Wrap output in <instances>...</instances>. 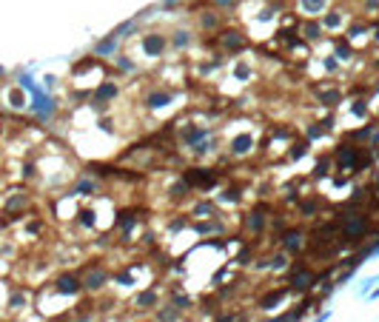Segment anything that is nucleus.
<instances>
[{
    "instance_id": "12",
    "label": "nucleus",
    "mask_w": 379,
    "mask_h": 322,
    "mask_svg": "<svg viewBox=\"0 0 379 322\" xmlns=\"http://www.w3.org/2000/svg\"><path fill=\"white\" fill-rule=\"evenodd\" d=\"M106 188V180L94 177V174H77L72 180V194L74 197H97Z\"/></svg>"
},
{
    "instance_id": "31",
    "label": "nucleus",
    "mask_w": 379,
    "mask_h": 322,
    "mask_svg": "<svg viewBox=\"0 0 379 322\" xmlns=\"http://www.w3.org/2000/svg\"><path fill=\"white\" fill-rule=\"evenodd\" d=\"M57 83H60V80L54 77V74H46V77H43V86L46 89H57Z\"/></svg>"
},
{
    "instance_id": "28",
    "label": "nucleus",
    "mask_w": 379,
    "mask_h": 322,
    "mask_svg": "<svg viewBox=\"0 0 379 322\" xmlns=\"http://www.w3.org/2000/svg\"><path fill=\"white\" fill-rule=\"evenodd\" d=\"M376 285H379V277H371V279H362V282L357 285V291H359V297H365V294L371 291V288H376Z\"/></svg>"
},
{
    "instance_id": "10",
    "label": "nucleus",
    "mask_w": 379,
    "mask_h": 322,
    "mask_svg": "<svg viewBox=\"0 0 379 322\" xmlns=\"http://www.w3.org/2000/svg\"><path fill=\"white\" fill-rule=\"evenodd\" d=\"M120 97H123V86L117 83L114 77H111V74H108L100 86L92 92V103H94V106H100V108H108L111 103L120 100Z\"/></svg>"
},
{
    "instance_id": "15",
    "label": "nucleus",
    "mask_w": 379,
    "mask_h": 322,
    "mask_svg": "<svg viewBox=\"0 0 379 322\" xmlns=\"http://www.w3.org/2000/svg\"><path fill=\"white\" fill-rule=\"evenodd\" d=\"M168 43H171L174 51H188L194 43H197V29L188 26V23H180V26H174V29H171Z\"/></svg>"
},
{
    "instance_id": "33",
    "label": "nucleus",
    "mask_w": 379,
    "mask_h": 322,
    "mask_svg": "<svg viewBox=\"0 0 379 322\" xmlns=\"http://www.w3.org/2000/svg\"><path fill=\"white\" fill-rule=\"evenodd\" d=\"M74 322H94V316L92 314H77V316H74Z\"/></svg>"
},
{
    "instance_id": "3",
    "label": "nucleus",
    "mask_w": 379,
    "mask_h": 322,
    "mask_svg": "<svg viewBox=\"0 0 379 322\" xmlns=\"http://www.w3.org/2000/svg\"><path fill=\"white\" fill-rule=\"evenodd\" d=\"M257 131L251 129H240L234 134L225 137V149H228V157L231 160H243V157H251L257 151Z\"/></svg>"
},
{
    "instance_id": "13",
    "label": "nucleus",
    "mask_w": 379,
    "mask_h": 322,
    "mask_svg": "<svg viewBox=\"0 0 379 322\" xmlns=\"http://www.w3.org/2000/svg\"><path fill=\"white\" fill-rule=\"evenodd\" d=\"M268 225H271V222H268V208L265 206H254V208L245 211V217H243V231L245 234L257 237V234H263Z\"/></svg>"
},
{
    "instance_id": "19",
    "label": "nucleus",
    "mask_w": 379,
    "mask_h": 322,
    "mask_svg": "<svg viewBox=\"0 0 379 322\" xmlns=\"http://www.w3.org/2000/svg\"><path fill=\"white\" fill-rule=\"evenodd\" d=\"M29 206H32V197H29V191L26 188H17V194H9L6 200H3V211L6 214H23V211H29Z\"/></svg>"
},
{
    "instance_id": "21",
    "label": "nucleus",
    "mask_w": 379,
    "mask_h": 322,
    "mask_svg": "<svg viewBox=\"0 0 379 322\" xmlns=\"http://www.w3.org/2000/svg\"><path fill=\"white\" fill-rule=\"evenodd\" d=\"M191 217H194V222L197 220H211V217H220V208H217V202H211V200H197L191 206Z\"/></svg>"
},
{
    "instance_id": "9",
    "label": "nucleus",
    "mask_w": 379,
    "mask_h": 322,
    "mask_svg": "<svg viewBox=\"0 0 379 322\" xmlns=\"http://www.w3.org/2000/svg\"><path fill=\"white\" fill-rule=\"evenodd\" d=\"M222 26H225V15H222L220 9H214L211 3H206V6L197 12V26H194L197 32H202V35H211V37H214L217 32L222 29Z\"/></svg>"
},
{
    "instance_id": "36",
    "label": "nucleus",
    "mask_w": 379,
    "mask_h": 322,
    "mask_svg": "<svg viewBox=\"0 0 379 322\" xmlns=\"http://www.w3.org/2000/svg\"><path fill=\"white\" fill-rule=\"evenodd\" d=\"M180 322H197V319H180Z\"/></svg>"
},
{
    "instance_id": "32",
    "label": "nucleus",
    "mask_w": 379,
    "mask_h": 322,
    "mask_svg": "<svg viewBox=\"0 0 379 322\" xmlns=\"http://www.w3.org/2000/svg\"><path fill=\"white\" fill-rule=\"evenodd\" d=\"M180 6V0H163L157 9H163V12H168V9H177Z\"/></svg>"
},
{
    "instance_id": "29",
    "label": "nucleus",
    "mask_w": 379,
    "mask_h": 322,
    "mask_svg": "<svg viewBox=\"0 0 379 322\" xmlns=\"http://www.w3.org/2000/svg\"><path fill=\"white\" fill-rule=\"evenodd\" d=\"M214 322H245V319H240V314H234V311H220L214 316Z\"/></svg>"
},
{
    "instance_id": "27",
    "label": "nucleus",
    "mask_w": 379,
    "mask_h": 322,
    "mask_svg": "<svg viewBox=\"0 0 379 322\" xmlns=\"http://www.w3.org/2000/svg\"><path fill=\"white\" fill-rule=\"evenodd\" d=\"M300 211H302V217H316L319 214V200H300Z\"/></svg>"
},
{
    "instance_id": "4",
    "label": "nucleus",
    "mask_w": 379,
    "mask_h": 322,
    "mask_svg": "<svg viewBox=\"0 0 379 322\" xmlns=\"http://www.w3.org/2000/svg\"><path fill=\"white\" fill-rule=\"evenodd\" d=\"M140 51H143V57L151 60V63H157L163 60L168 51H171V43H168V35H163L160 29H151V32H143L140 35Z\"/></svg>"
},
{
    "instance_id": "23",
    "label": "nucleus",
    "mask_w": 379,
    "mask_h": 322,
    "mask_svg": "<svg viewBox=\"0 0 379 322\" xmlns=\"http://www.w3.org/2000/svg\"><path fill=\"white\" fill-rule=\"evenodd\" d=\"M180 319H183V311H177L171 302L163 300L157 308H154V319L151 322H180Z\"/></svg>"
},
{
    "instance_id": "22",
    "label": "nucleus",
    "mask_w": 379,
    "mask_h": 322,
    "mask_svg": "<svg viewBox=\"0 0 379 322\" xmlns=\"http://www.w3.org/2000/svg\"><path fill=\"white\" fill-rule=\"evenodd\" d=\"M32 302V294L29 291H23V288H15V291H9L6 297V311H23V308H29Z\"/></svg>"
},
{
    "instance_id": "2",
    "label": "nucleus",
    "mask_w": 379,
    "mask_h": 322,
    "mask_svg": "<svg viewBox=\"0 0 379 322\" xmlns=\"http://www.w3.org/2000/svg\"><path fill=\"white\" fill-rule=\"evenodd\" d=\"M80 279H83V291L86 294H100L103 288L111 282V271H108L100 259H92L89 265L80 268Z\"/></svg>"
},
{
    "instance_id": "7",
    "label": "nucleus",
    "mask_w": 379,
    "mask_h": 322,
    "mask_svg": "<svg viewBox=\"0 0 379 322\" xmlns=\"http://www.w3.org/2000/svg\"><path fill=\"white\" fill-rule=\"evenodd\" d=\"M322 29H325V35H334V37H339L345 32V26L351 23V12H348V6L345 3H334V6L322 15Z\"/></svg>"
},
{
    "instance_id": "17",
    "label": "nucleus",
    "mask_w": 379,
    "mask_h": 322,
    "mask_svg": "<svg viewBox=\"0 0 379 322\" xmlns=\"http://www.w3.org/2000/svg\"><path fill=\"white\" fill-rule=\"evenodd\" d=\"M160 302H163V297H160L157 288H143V291H137L131 297V308L134 311H154Z\"/></svg>"
},
{
    "instance_id": "16",
    "label": "nucleus",
    "mask_w": 379,
    "mask_h": 322,
    "mask_svg": "<svg viewBox=\"0 0 379 322\" xmlns=\"http://www.w3.org/2000/svg\"><path fill=\"white\" fill-rule=\"evenodd\" d=\"M126 49V43H123L120 37H114V35H108V37H103V40H97V46L92 49V57H97V60H106V63H111V60L120 54V51Z\"/></svg>"
},
{
    "instance_id": "35",
    "label": "nucleus",
    "mask_w": 379,
    "mask_h": 322,
    "mask_svg": "<svg viewBox=\"0 0 379 322\" xmlns=\"http://www.w3.org/2000/svg\"><path fill=\"white\" fill-rule=\"evenodd\" d=\"M6 74H9V72H6V69H3V66H0V80L6 77Z\"/></svg>"
},
{
    "instance_id": "25",
    "label": "nucleus",
    "mask_w": 379,
    "mask_h": 322,
    "mask_svg": "<svg viewBox=\"0 0 379 322\" xmlns=\"http://www.w3.org/2000/svg\"><path fill=\"white\" fill-rule=\"evenodd\" d=\"M111 69H117L120 74H137V72H140L137 60H134V57H129V54H126V49H123L114 60H111Z\"/></svg>"
},
{
    "instance_id": "20",
    "label": "nucleus",
    "mask_w": 379,
    "mask_h": 322,
    "mask_svg": "<svg viewBox=\"0 0 379 322\" xmlns=\"http://www.w3.org/2000/svg\"><path fill=\"white\" fill-rule=\"evenodd\" d=\"M294 6H297V12H300L302 17H319V15H325L334 3H331V0H294Z\"/></svg>"
},
{
    "instance_id": "5",
    "label": "nucleus",
    "mask_w": 379,
    "mask_h": 322,
    "mask_svg": "<svg viewBox=\"0 0 379 322\" xmlns=\"http://www.w3.org/2000/svg\"><path fill=\"white\" fill-rule=\"evenodd\" d=\"M180 94H183V92H180V89H174V86L149 89V92H143V106H145V111H168Z\"/></svg>"
},
{
    "instance_id": "8",
    "label": "nucleus",
    "mask_w": 379,
    "mask_h": 322,
    "mask_svg": "<svg viewBox=\"0 0 379 322\" xmlns=\"http://www.w3.org/2000/svg\"><path fill=\"white\" fill-rule=\"evenodd\" d=\"M342 37L348 40L351 46L357 51H365L368 46H371V20H365V17H351V23L345 26Z\"/></svg>"
},
{
    "instance_id": "6",
    "label": "nucleus",
    "mask_w": 379,
    "mask_h": 322,
    "mask_svg": "<svg viewBox=\"0 0 379 322\" xmlns=\"http://www.w3.org/2000/svg\"><path fill=\"white\" fill-rule=\"evenodd\" d=\"M311 97H314L322 108H336V106H342L345 92H342L339 83H334V80L328 77V80H322V83H314V86H311Z\"/></svg>"
},
{
    "instance_id": "11",
    "label": "nucleus",
    "mask_w": 379,
    "mask_h": 322,
    "mask_svg": "<svg viewBox=\"0 0 379 322\" xmlns=\"http://www.w3.org/2000/svg\"><path fill=\"white\" fill-rule=\"evenodd\" d=\"M51 288L60 294V297H80L83 294V279H80V271H60L57 277L51 279Z\"/></svg>"
},
{
    "instance_id": "34",
    "label": "nucleus",
    "mask_w": 379,
    "mask_h": 322,
    "mask_svg": "<svg viewBox=\"0 0 379 322\" xmlns=\"http://www.w3.org/2000/svg\"><path fill=\"white\" fill-rule=\"evenodd\" d=\"M328 316H331V311H328V308H325L322 314H316V316H314V322H325V319H328Z\"/></svg>"
},
{
    "instance_id": "24",
    "label": "nucleus",
    "mask_w": 379,
    "mask_h": 322,
    "mask_svg": "<svg viewBox=\"0 0 379 322\" xmlns=\"http://www.w3.org/2000/svg\"><path fill=\"white\" fill-rule=\"evenodd\" d=\"M165 302H171V305L177 308V311H183V314L194 308V300L188 297L186 291H183V288H171V291H168V297H165Z\"/></svg>"
},
{
    "instance_id": "14",
    "label": "nucleus",
    "mask_w": 379,
    "mask_h": 322,
    "mask_svg": "<svg viewBox=\"0 0 379 322\" xmlns=\"http://www.w3.org/2000/svg\"><path fill=\"white\" fill-rule=\"evenodd\" d=\"M305 228L302 225H294V228H282V251L291 254V257H300L302 251H305Z\"/></svg>"
},
{
    "instance_id": "1",
    "label": "nucleus",
    "mask_w": 379,
    "mask_h": 322,
    "mask_svg": "<svg viewBox=\"0 0 379 322\" xmlns=\"http://www.w3.org/2000/svg\"><path fill=\"white\" fill-rule=\"evenodd\" d=\"M214 43H217V51H220V54L237 57V54L248 51V35H245L240 26H222L214 35Z\"/></svg>"
},
{
    "instance_id": "26",
    "label": "nucleus",
    "mask_w": 379,
    "mask_h": 322,
    "mask_svg": "<svg viewBox=\"0 0 379 322\" xmlns=\"http://www.w3.org/2000/svg\"><path fill=\"white\" fill-rule=\"evenodd\" d=\"M228 77H234L237 83H243V86H245V83H248V80L254 77V66H251V63H245V60H237V63L228 69Z\"/></svg>"
},
{
    "instance_id": "30",
    "label": "nucleus",
    "mask_w": 379,
    "mask_h": 322,
    "mask_svg": "<svg viewBox=\"0 0 379 322\" xmlns=\"http://www.w3.org/2000/svg\"><path fill=\"white\" fill-rule=\"evenodd\" d=\"M371 46H379V17L371 20Z\"/></svg>"
},
{
    "instance_id": "18",
    "label": "nucleus",
    "mask_w": 379,
    "mask_h": 322,
    "mask_svg": "<svg viewBox=\"0 0 379 322\" xmlns=\"http://www.w3.org/2000/svg\"><path fill=\"white\" fill-rule=\"evenodd\" d=\"M288 297H291V291H288L285 285H282V288H274V291H265L263 297L257 300V308H259V311H265V314H271L274 308H279L282 302L288 300Z\"/></svg>"
}]
</instances>
